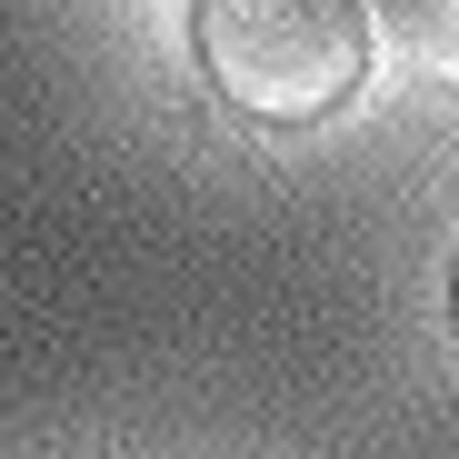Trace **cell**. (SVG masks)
<instances>
[{"label":"cell","mask_w":459,"mask_h":459,"mask_svg":"<svg viewBox=\"0 0 459 459\" xmlns=\"http://www.w3.org/2000/svg\"><path fill=\"white\" fill-rule=\"evenodd\" d=\"M369 30L390 40L410 70L459 81V0H369Z\"/></svg>","instance_id":"7a4b0ae2"},{"label":"cell","mask_w":459,"mask_h":459,"mask_svg":"<svg viewBox=\"0 0 459 459\" xmlns=\"http://www.w3.org/2000/svg\"><path fill=\"white\" fill-rule=\"evenodd\" d=\"M449 320H459V280H449Z\"/></svg>","instance_id":"3957f363"},{"label":"cell","mask_w":459,"mask_h":459,"mask_svg":"<svg viewBox=\"0 0 459 459\" xmlns=\"http://www.w3.org/2000/svg\"><path fill=\"white\" fill-rule=\"evenodd\" d=\"M190 50L220 110L310 130L369 81V0H190Z\"/></svg>","instance_id":"6da1fadb"}]
</instances>
